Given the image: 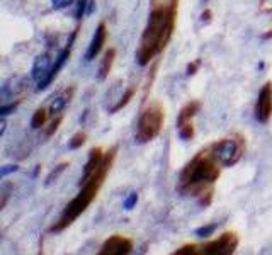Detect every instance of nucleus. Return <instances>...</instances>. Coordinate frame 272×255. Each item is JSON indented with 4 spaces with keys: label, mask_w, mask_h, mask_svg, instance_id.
<instances>
[{
    "label": "nucleus",
    "mask_w": 272,
    "mask_h": 255,
    "mask_svg": "<svg viewBox=\"0 0 272 255\" xmlns=\"http://www.w3.org/2000/svg\"><path fill=\"white\" fill-rule=\"evenodd\" d=\"M163 119H165V114H163L162 104L152 102L140 116L138 129H136V141L148 143L155 140L163 128Z\"/></svg>",
    "instance_id": "20e7f679"
},
{
    "label": "nucleus",
    "mask_w": 272,
    "mask_h": 255,
    "mask_svg": "<svg viewBox=\"0 0 272 255\" xmlns=\"http://www.w3.org/2000/svg\"><path fill=\"white\" fill-rule=\"evenodd\" d=\"M221 165L211 155L209 148L201 150L181 172V189L187 194L201 196L218 180Z\"/></svg>",
    "instance_id": "7ed1b4c3"
},
{
    "label": "nucleus",
    "mask_w": 272,
    "mask_h": 255,
    "mask_svg": "<svg viewBox=\"0 0 272 255\" xmlns=\"http://www.w3.org/2000/svg\"><path fill=\"white\" fill-rule=\"evenodd\" d=\"M116 152H117V146H114V148H111L109 152L106 153L104 160L101 162V165L97 167V170H95L89 179L82 184V191H80L78 194H77L75 198L67 204L65 211L61 212L58 223L51 228V231H61L67 226H70L72 223H74L75 219L90 206V203L95 199V196H97L101 185L104 184L107 172H109L111 167H113V162H114V158H116Z\"/></svg>",
    "instance_id": "f03ea898"
},
{
    "label": "nucleus",
    "mask_w": 272,
    "mask_h": 255,
    "mask_svg": "<svg viewBox=\"0 0 272 255\" xmlns=\"http://www.w3.org/2000/svg\"><path fill=\"white\" fill-rule=\"evenodd\" d=\"M15 107H17V104H7V106H0V118H2V116H7V114L14 113Z\"/></svg>",
    "instance_id": "c756f323"
},
{
    "label": "nucleus",
    "mask_w": 272,
    "mask_h": 255,
    "mask_svg": "<svg viewBox=\"0 0 272 255\" xmlns=\"http://www.w3.org/2000/svg\"><path fill=\"white\" fill-rule=\"evenodd\" d=\"M46 123V111L41 107V109H38L36 113L33 114V119H31V128L33 129H38V128L44 126Z\"/></svg>",
    "instance_id": "a211bd4d"
},
{
    "label": "nucleus",
    "mask_w": 272,
    "mask_h": 255,
    "mask_svg": "<svg viewBox=\"0 0 272 255\" xmlns=\"http://www.w3.org/2000/svg\"><path fill=\"white\" fill-rule=\"evenodd\" d=\"M5 129H7V121L3 118H0V136L5 133Z\"/></svg>",
    "instance_id": "f704fd0d"
},
{
    "label": "nucleus",
    "mask_w": 272,
    "mask_h": 255,
    "mask_svg": "<svg viewBox=\"0 0 272 255\" xmlns=\"http://www.w3.org/2000/svg\"><path fill=\"white\" fill-rule=\"evenodd\" d=\"M72 95H74V87H72V88H67V90L61 92L58 97H56V99L51 102V106H49V111H51V114H58V113H61V111L65 109V106H67V104L70 102Z\"/></svg>",
    "instance_id": "dca6fc26"
},
{
    "label": "nucleus",
    "mask_w": 272,
    "mask_h": 255,
    "mask_svg": "<svg viewBox=\"0 0 272 255\" xmlns=\"http://www.w3.org/2000/svg\"><path fill=\"white\" fill-rule=\"evenodd\" d=\"M21 90H24V79H10L0 88V100H9L14 95H17Z\"/></svg>",
    "instance_id": "ddd939ff"
},
{
    "label": "nucleus",
    "mask_w": 272,
    "mask_h": 255,
    "mask_svg": "<svg viewBox=\"0 0 272 255\" xmlns=\"http://www.w3.org/2000/svg\"><path fill=\"white\" fill-rule=\"evenodd\" d=\"M199 109H201V102L199 100H191V102H187L186 106L181 109V113H179V118H177V126H182L186 125V123H191V119L194 118Z\"/></svg>",
    "instance_id": "4468645a"
},
{
    "label": "nucleus",
    "mask_w": 272,
    "mask_h": 255,
    "mask_svg": "<svg viewBox=\"0 0 272 255\" xmlns=\"http://www.w3.org/2000/svg\"><path fill=\"white\" fill-rule=\"evenodd\" d=\"M104 160V153H102L101 148H94L90 150V155H89V160H87L85 167H83V173H82V184L85 182L87 179L92 175V173L97 170V167L101 165V162Z\"/></svg>",
    "instance_id": "f8f14e48"
},
{
    "label": "nucleus",
    "mask_w": 272,
    "mask_h": 255,
    "mask_svg": "<svg viewBox=\"0 0 272 255\" xmlns=\"http://www.w3.org/2000/svg\"><path fill=\"white\" fill-rule=\"evenodd\" d=\"M10 185H5V187H2L0 189V211L5 208V204H7V201H9L10 198Z\"/></svg>",
    "instance_id": "5701e85b"
},
{
    "label": "nucleus",
    "mask_w": 272,
    "mask_h": 255,
    "mask_svg": "<svg viewBox=\"0 0 272 255\" xmlns=\"http://www.w3.org/2000/svg\"><path fill=\"white\" fill-rule=\"evenodd\" d=\"M201 2H202V3H204V5H206V3H208V2H209V0H201Z\"/></svg>",
    "instance_id": "e433bc0d"
},
{
    "label": "nucleus",
    "mask_w": 272,
    "mask_h": 255,
    "mask_svg": "<svg viewBox=\"0 0 272 255\" xmlns=\"http://www.w3.org/2000/svg\"><path fill=\"white\" fill-rule=\"evenodd\" d=\"M106 40H107V28L104 22H101V24L97 26V29H95L94 38H92V41L89 44V49H87V55H85L87 61H92L102 51V48H104V44H106Z\"/></svg>",
    "instance_id": "9b49d317"
},
{
    "label": "nucleus",
    "mask_w": 272,
    "mask_h": 255,
    "mask_svg": "<svg viewBox=\"0 0 272 255\" xmlns=\"http://www.w3.org/2000/svg\"><path fill=\"white\" fill-rule=\"evenodd\" d=\"M75 36H77V31L74 34H72V38H70V41H68V46L65 49H61V51L58 53V56H56V61L53 63V67H51V72H49V75L46 77V80H43V82H39L38 84V90H44L46 87H48L49 84L55 80V77L58 75L60 70L63 68V65L67 63V60H68V56H70V49H72V44H74V40H75Z\"/></svg>",
    "instance_id": "1a4fd4ad"
},
{
    "label": "nucleus",
    "mask_w": 272,
    "mask_h": 255,
    "mask_svg": "<svg viewBox=\"0 0 272 255\" xmlns=\"http://www.w3.org/2000/svg\"><path fill=\"white\" fill-rule=\"evenodd\" d=\"M262 38H264V40H272V29L269 31V33L262 34Z\"/></svg>",
    "instance_id": "c9c22d12"
},
{
    "label": "nucleus",
    "mask_w": 272,
    "mask_h": 255,
    "mask_svg": "<svg viewBox=\"0 0 272 255\" xmlns=\"http://www.w3.org/2000/svg\"><path fill=\"white\" fill-rule=\"evenodd\" d=\"M260 10L262 12H272V0H262L260 2Z\"/></svg>",
    "instance_id": "2f4dec72"
},
{
    "label": "nucleus",
    "mask_w": 272,
    "mask_h": 255,
    "mask_svg": "<svg viewBox=\"0 0 272 255\" xmlns=\"http://www.w3.org/2000/svg\"><path fill=\"white\" fill-rule=\"evenodd\" d=\"M114 58H116V49L109 48L104 53V58H102L101 65H99V73H97V79L99 80H106L107 77H109V72H111V68H113V63H114Z\"/></svg>",
    "instance_id": "2eb2a0df"
},
{
    "label": "nucleus",
    "mask_w": 272,
    "mask_h": 255,
    "mask_svg": "<svg viewBox=\"0 0 272 255\" xmlns=\"http://www.w3.org/2000/svg\"><path fill=\"white\" fill-rule=\"evenodd\" d=\"M133 250V242L126 237H121V235H114L109 240L104 242L101 249V255H124L129 254Z\"/></svg>",
    "instance_id": "6e6552de"
},
{
    "label": "nucleus",
    "mask_w": 272,
    "mask_h": 255,
    "mask_svg": "<svg viewBox=\"0 0 272 255\" xmlns=\"http://www.w3.org/2000/svg\"><path fill=\"white\" fill-rule=\"evenodd\" d=\"M238 247V237L233 231H227L221 237L214 238V240L208 242L206 245L199 247V254L206 255H232L236 252Z\"/></svg>",
    "instance_id": "423d86ee"
},
{
    "label": "nucleus",
    "mask_w": 272,
    "mask_h": 255,
    "mask_svg": "<svg viewBox=\"0 0 272 255\" xmlns=\"http://www.w3.org/2000/svg\"><path fill=\"white\" fill-rule=\"evenodd\" d=\"M51 67H53V61L48 53H43V55L36 56V60H34V63H33V68H31V77H33V80H36L38 84L46 80V77H48L49 72H51Z\"/></svg>",
    "instance_id": "9d476101"
},
{
    "label": "nucleus",
    "mask_w": 272,
    "mask_h": 255,
    "mask_svg": "<svg viewBox=\"0 0 272 255\" xmlns=\"http://www.w3.org/2000/svg\"><path fill=\"white\" fill-rule=\"evenodd\" d=\"M216 228H218L216 223H211V225H204V226L197 228V230H196V235H197V237H201V238L211 237L214 231H216Z\"/></svg>",
    "instance_id": "4be33fe9"
},
{
    "label": "nucleus",
    "mask_w": 272,
    "mask_h": 255,
    "mask_svg": "<svg viewBox=\"0 0 272 255\" xmlns=\"http://www.w3.org/2000/svg\"><path fill=\"white\" fill-rule=\"evenodd\" d=\"M19 167L17 165H3V167H0V180L5 179L7 175H10V173L17 172Z\"/></svg>",
    "instance_id": "a878e982"
},
{
    "label": "nucleus",
    "mask_w": 272,
    "mask_h": 255,
    "mask_svg": "<svg viewBox=\"0 0 272 255\" xmlns=\"http://www.w3.org/2000/svg\"><path fill=\"white\" fill-rule=\"evenodd\" d=\"M272 116V82L262 85L255 104V118L259 123H269Z\"/></svg>",
    "instance_id": "0eeeda50"
},
{
    "label": "nucleus",
    "mask_w": 272,
    "mask_h": 255,
    "mask_svg": "<svg viewBox=\"0 0 272 255\" xmlns=\"http://www.w3.org/2000/svg\"><path fill=\"white\" fill-rule=\"evenodd\" d=\"M87 5H89V0H78V7H77V19H82L83 17Z\"/></svg>",
    "instance_id": "cd10ccee"
},
{
    "label": "nucleus",
    "mask_w": 272,
    "mask_h": 255,
    "mask_svg": "<svg viewBox=\"0 0 272 255\" xmlns=\"http://www.w3.org/2000/svg\"><path fill=\"white\" fill-rule=\"evenodd\" d=\"M179 136H181L182 140L189 141L191 138L194 136V126L191 125V123H186V125L179 126Z\"/></svg>",
    "instance_id": "412c9836"
},
{
    "label": "nucleus",
    "mask_w": 272,
    "mask_h": 255,
    "mask_svg": "<svg viewBox=\"0 0 272 255\" xmlns=\"http://www.w3.org/2000/svg\"><path fill=\"white\" fill-rule=\"evenodd\" d=\"M177 7H153L148 24L141 36V44L136 53V61L140 67H147L156 56L165 49L175 29Z\"/></svg>",
    "instance_id": "f257e3e1"
},
{
    "label": "nucleus",
    "mask_w": 272,
    "mask_h": 255,
    "mask_svg": "<svg viewBox=\"0 0 272 255\" xmlns=\"http://www.w3.org/2000/svg\"><path fill=\"white\" fill-rule=\"evenodd\" d=\"M136 203H138V194L136 192H131V194L126 198V201H124V210H133V208L136 206Z\"/></svg>",
    "instance_id": "bb28decb"
},
{
    "label": "nucleus",
    "mask_w": 272,
    "mask_h": 255,
    "mask_svg": "<svg viewBox=\"0 0 272 255\" xmlns=\"http://www.w3.org/2000/svg\"><path fill=\"white\" fill-rule=\"evenodd\" d=\"M179 0H152V9L153 7H177Z\"/></svg>",
    "instance_id": "393cba45"
},
{
    "label": "nucleus",
    "mask_w": 272,
    "mask_h": 255,
    "mask_svg": "<svg viewBox=\"0 0 272 255\" xmlns=\"http://www.w3.org/2000/svg\"><path fill=\"white\" fill-rule=\"evenodd\" d=\"M211 15H213V12L211 10H204V12H202V15H201V21L202 22H211Z\"/></svg>",
    "instance_id": "72a5a7b5"
},
{
    "label": "nucleus",
    "mask_w": 272,
    "mask_h": 255,
    "mask_svg": "<svg viewBox=\"0 0 272 255\" xmlns=\"http://www.w3.org/2000/svg\"><path fill=\"white\" fill-rule=\"evenodd\" d=\"M209 152H211V155L216 158V162L221 167H232L243 155L245 140L242 134H232V136L213 143L209 146Z\"/></svg>",
    "instance_id": "39448f33"
},
{
    "label": "nucleus",
    "mask_w": 272,
    "mask_h": 255,
    "mask_svg": "<svg viewBox=\"0 0 272 255\" xmlns=\"http://www.w3.org/2000/svg\"><path fill=\"white\" fill-rule=\"evenodd\" d=\"M135 94H136V90H135V88H133V87H131V88H128V90L124 92V95H122V97H121L119 102H117L116 106H114L113 109H111V113H117V111H121L122 107H126V106H128V104H129V100H131L133 97H135Z\"/></svg>",
    "instance_id": "f3484780"
},
{
    "label": "nucleus",
    "mask_w": 272,
    "mask_h": 255,
    "mask_svg": "<svg viewBox=\"0 0 272 255\" xmlns=\"http://www.w3.org/2000/svg\"><path fill=\"white\" fill-rule=\"evenodd\" d=\"M85 138H87V134L83 133V131H78V133L74 134V136H72V140L68 141V148H70V150L82 148V145L85 143Z\"/></svg>",
    "instance_id": "6ab92c4d"
},
{
    "label": "nucleus",
    "mask_w": 272,
    "mask_h": 255,
    "mask_svg": "<svg viewBox=\"0 0 272 255\" xmlns=\"http://www.w3.org/2000/svg\"><path fill=\"white\" fill-rule=\"evenodd\" d=\"M53 3V9L60 10V9H65V7H68L70 3H74V0H51Z\"/></svg>",
    "instance_id": "c85d7f7f"
},
{
    "label": "nucleus",
    "mask_w": 272,
    "mask_h": 255,
    "mask_svg": "<svg viewBox=\"0 0 272 255\" xmlns=\"http://www.w3.org/2000/svg\"><path fill=\"white\" fill-rule=\"evenodd\" d=\"M60 123H61V116H58V118L55 119V121L51 123V126H49V129L46 131V134H48V136H51L53 133H55L56 129H58V126H60Z\"/></svg>",
    "instance_id": "7c9ffc66"
},
{
    "label": "nucleus",
    "mask_w": 272,
    "mask_h": 255,
    "mask_svg": "<svg viewBox=\"0 0 272 255\" xmlns=\"http://www.w3.org/2000/svg\"><path fill=\"white\" fill-rule=\"evenodd\" d=\"M175 254L177 255H194V254H199V247L197 245H184Z\"/></svg>",
    "instance_id": "b1692460"
},
{
    "label": "nucleus",
    "mask_w": 272,
    "mask_h": 255,
    "mask_svg": "<svg viewBox=\"0 0 272 255\" xmlns=\"http://www.w3.org/2000/svg\"><path fill=\"white\" fill-rule=\"evenodd\" d=\"M67 167H68V164H60L55 170H51V172H49V175L46 177L44 185H51L53 182H56V180H58V177L65 172V169H67Z\"/></svg>",
    "instance_id": "aec40b11"
},
{
    "label": "nucleus",
    "mask_w": 272,
    "mask_h": 255,
    "mask_svg": "<svg viewBox=\"0 0 272 255\" xmlns=\"http://www.w3.org/2000/svg\"><path fill=\"white\" fill-rule=\"evenodd\" d=\"M197 68H199V61H196V63H189L187 65V75H194V73L197 72Z\"/></svg>",
    "instance_id": "473e14b6"
}]
</instances>
